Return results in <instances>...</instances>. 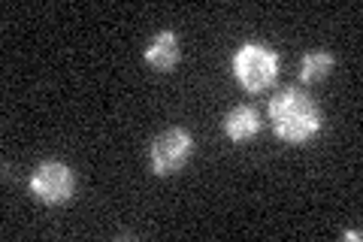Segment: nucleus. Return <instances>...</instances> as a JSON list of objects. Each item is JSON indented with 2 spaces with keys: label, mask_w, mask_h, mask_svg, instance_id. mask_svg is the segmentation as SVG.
I'll return each instance as SVG.
<instances>
[{
  "label": "nucleus",
  "mask_w": 363,
  "mask_h": 242,
  "mask_svg": "<svg viewBox=\"0 0 363 242\" xmlns=\"http://www.w3.org/2000/svg\"><path fill=\"white\" fill-rule=\"evenodd\" d=\"M233 79L248 94H264L279 76V55L267 43H242L230 61Z\"/></svg>",
  "instance_id": "nucleus-2"
},
{
  "label": "nucleus",
  "mask_w": 363,
  "mask_h": 242,
  "mask_svg": "<svg viewBox=\"0 0 363 242\" xmlns=\"http://www.w3.org/2000/svg\"><path fill=\"white\" fill-rule=\"evenodd\" d=\"M30 194L45 206H64L76 194L73 170L61 160H43L30 176Z\"/></svg>",
  "instance_id": "nucleus-3"
},
{
  "label": "nucleus",
  "mask_w": 363,
  "mask_h": 242,
  "mask_svg": "<svg viewBox=\"0 0 363 242\" xmlns=\"http://www.w3.org/2000/svg\"><path fill=\"white\" fill-rule=\"evenodd\" d=\"M221 128L227 133V140L245 143V140H252V136L260 133V112L252 106V103H240V106H233L224 115Z\"/></svg>",
  "instance_id": "nucleus-5"
},
{
  "label": "nucleus",
  "mask_w": 363,
  "mask_h": 242,
  "mask_svg": "<svg viewBox=\"0 0 363 242\" xmlns=\"http://www.w3.org/2000/svg\"><path fill=\"white\" fill-rule=\"evenodd\" d=\"M179 57H182V49L173 31H161L145 45V64H152L157 73H169L179 64Z\"/></svg>",
  "instance_id": "nucleus-6"
},
{
  "label": "nucleus",
  "mask_w": 363,
  "mask_h": 242,
  "mask_svg": "<svg viewBox=\"0 0 363 242\" xmlns=\"http://www.w3.org/2000/svg\"><path fill=\"white\" fill-rule=\"evenodd\" d=\"M194 155V136L185 128H169L161 136H155V143L149 148L152 172L157 176H176Z\"/></svg>",
  "instance_id": "nucleus-4"
},
{
  "label": "nucleus",
  "mask_w": 363,
  "mask_h": 242,
  "mask_svg": "<svg viewBox=\"0 0 363 242\" xmlns=\"http://www.w3.org/2000/svg\"><path fill=\"white\" fill-rule=\"evenodd\" d=\"M333 67H336V57L330 52H309V55H303V61H300V82H306V85L321 82V79H327L333 73Z\"/></svg>",
  "instance_id": "nucleus-7"
},
{
  "label": "nucleus",
  "mask_w": 363,
  "mask_h": 242,
  "mask_svg": "<svg viewBox=\"0 0 363 242\" xmlns=\"http://www.w3.org/2000/svg\"><path fill=\"white\" fill-rule=\"evenodd\" d=\"M267 112H269L276 136L288 145H306L321 133V109H318V103L297 85L281 88L279 94L269 100Z\"/></svg>",
  "instance_id": "nucleus-1"
},
{
  "label": "nucleus",
  "mask_w": 363,
  "mask_h": 242,
  "mask_svg": "<svg viewBox=\"0 0 363 242\" xmlns=\"http://www.w3.org/2000/svg\"><path fill=\"white\" fill-rule=\"evenodd\" d=\"M342 236H345V239H351V242H357V239H360V230H345Z\"/></svg>",
  "instance_id": "nucleus-8"
}]
</instances>
